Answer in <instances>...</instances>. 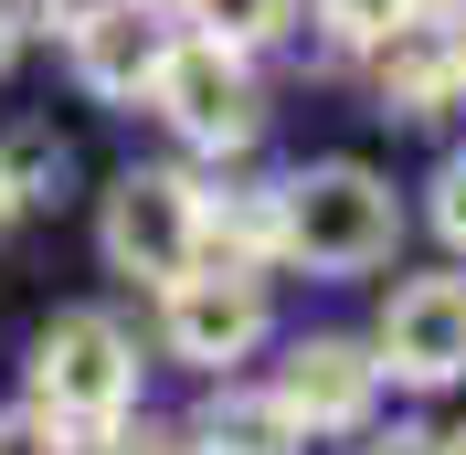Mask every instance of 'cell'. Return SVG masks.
Here are the masks:
<instances>
[{
    "instance_id": "cell-1",
    "label": "cell",
    "mask_w": 466,
    "mask_h": 455,
    "mask_svg": "<svg viewBox=\"0 0 466 455\" xmlns=\"http://www.w3.org/2000/svg\"><path fill=\"white\" fill-rule=\"evenodd\" d=\"M403 244V201L392 180L360 170V159H319V170L276 180V255L308 265V276H371Z\"/></svg>"
},
{
    "instance_id": "cell-9",
    "label": "cell",
    "mask_w": 466,
    "mask_h": 455,
    "mask_svg": "<svg viewBox=\"0 0 466 455\" xmlns=\"http://www.w3.org/2000/svg\"><path fill=\"white\" fill-rule=\"evenodd\" d=\"M371 64H381V116H445L466 96V54L445 22H403L392 43H371Z\"/></svg>"
},
{
    "instance_id": "cell-3",
    "label": "cell",
    "mask_w": 466,
    "mask_h": 455,
    "mask_svg": "<svg viewBox=\"0 0 466 455\" xmlns=\"http://www.w3.org/2000/svg\"><path fill=\"white\" fill-rule=\"evenodd\" d=\"M96 244H106L116 276H138V286H170L202 265V191L170 170H127L106 191V212H96Z\"/></svg>"
},
{
    "instance_id": "cell-18",
    "label": "cell",
    "mask_w": 466,
    "mask_h": 455,
    "mask_svg": "<svg viewBox=\"0 0 466 455\" xmlns=\"http://www.w3.org/2000/svg\"><path fill=\"white\" fill-rule=\"evenodd\" d=\"M11 43H22V11H11V0H0V64H11Z\"/></svg>"
},
{
    "instance_id": "cell-12",
    "label": "cell",
    "mask_w": 466,
    "mask_h": 455,
    "mask_svg": "<svg viewBox=\"0 0 466 455\" xmlns=\"http://www.w3.org/2000/svg\"><path fill=\"white\" fill-rule=\"evenodd\" d=\"M191 22H202L212 43H233V54H265V43H287L297 0H191Z\"/></svg>"
},
{
    "instance_id": "cell-16",
    "label": "cell",
    "mask_w": 466,
    "mask_h": 455,
    "mask_svg": "<svg viewBox=\"0 0 466 455\" xmlns=\"http://www.w3.org/2000/svg\"><path fill=\"white\" fill-rule=\"evenodd\" d=\"M86 455H180V445H170V434H148V424H106Z\"/></svg>"
},
{
    "instance_id": "cell-6",
    "label": "cell",
    "mask_w": 466,
    "mask_h": 455,
    "mask_svg": "<svg viewBox=\"0 0 466 455\" xmlns=\"http://www.w3.org/2000/svg\"><path fill=\"white\" fill-rule=\"evenodd\" d=\"M371 360L392 370V381H466V276H413L392 286V308H381L371 329Z\"/></svg>"
},
{
    "instance_id": "cell-17",
    "label": "cell",
    "mask_w": 466,
    "mask_h": 455,
    "mask_svg": "<svg viewBox=\"0 0 466 455\" xmlns=\"http://www.w3.org/2000/svg\"><path fill=\"white\" fill-rule=\"evenodd\" d=\"M371 455H445V434H424V424H392Z\"/></svg>"
},
{
    "instance_id": "cell-10",
    "label": "cell",
    "mask_w": 466,
    "mask_h": 455,
    "mask_svg": "<svg viewBox=\"0 0 466 455\" xmlns=\"http://www.w3.org/2000/svg\"><path fill=\"white\" fill-rule=\"evenodd\" d=\"M308 434L287 424V402L276 392H212L191 413V455H297Z\"/></svg>"
},
{
    "instance_id": "cell-5",
    "label": "cell",
    "mask_w": 466,
    "mask_h": 455,
    "mask_svg": "<svg viewBox=\"0 0 466 455\" xmlns=\"http://www.w3.org/2000/svg\"><path fill=\"white\" fill-rule=\"evenodd\" d=\"M170 297V360H191V370H233L244 349L265 339V286H255V265H191V276H170L159 286Z\"/></svg>"
},
{
    "instance_id": "cell-14",
    "label": "cell",
    "mask_w": 466,
    "mask_h": 455,
    "mask_svg": "<svg viewBox=\"0 0 466 455\" xmlns=\"http://www.w3.org/2000/svg\"><path fill=\"white\" fill-rule=\"evenodd\" d=\"M0 455H75V445H64V424L43 402H22V413H0Z\"/></svg>"
},
{
    "instance_id": "cell-20",
    "label": "cell",
    "mask_w": 466,
    "mask_h": 455,
    "mask_svg": "<svg viewBox=\"0 0 466 455\" xmlns=\"http://www.w3.org/2000/svg\"><path fill=\"white\" fill-rule=\"evenodd\" d=\"M445 455H466V424H456V434H445Z\"/></svg>"
},
{
    "instance_id": "cell-15",
    "label": "cell",
    "mask_w": 466,
    "mask_h": 455,
    "mask_svg": "<svg viewBox=\"0 0 466 455\" xmlns=\"http://www.w3.org/2000/svg\"><path fill=\"white\" fill-rule=\"evenodd\" d=\"M435 233L466 255V159H445V170H435Z\"/></svg>"
},
{
    "instance_id": "cell-7",
    "label": "cell",
    "mask_w": 466,
    "mask_h": 455,
    "mask_svg": "<svg viewBox=\"0 0 466 455\" xmlns=\"http://www.w3.org/2000/svg\"><path fill=\"white\" fill-rule=\"evenodd\" d=\"M75 75L86 96H116V106H138L159 86V54H170V22H159V0H75Z\"/></svg>"
},
{
    "instance_id": "cell-13",
    "label": "cell",
    "mask_w": 466,
    "mask_h": 455,
    "mask_svg": "<svg viewBox=\"0 0 466 455\" xmlns=\"http://www.w3.org/2000/svg\"><path fill=\"white\" fill-rule=\"evenodd\" d=\"M319 22L339 32L350 54H371V43H392L403 22H424V0H319Z\"/></svg>"
},
{
    "instance_id": "cell-8",
    "label": "cell",
    "mask_w": 466,
    "mask_h": 455,
    "mask_svg": "<svg viewBox=\"0 0 466 455\" xmlns=\"http://www.w3.org/2000/svg\"><path fill=\"white\" fill-rule=\"evenodd\" d=\"M371 392H381V360L360 339H308V349H287V370H276V402H287L297 434H350L360 413H371Z\"/></svg>"
},
{
    "instance_id": "cell-2",
    "label": "cell",
    "mask_w": 466,
    "mask_h": 455,
    "mask_svg": "<svg viewBox=\"0 0 466 455\" xmlns=\"http://www.w3.org/2000/svg\"><path fill=\"white\" fill-rule=\"evenodd\" d=\"M32 392H43V413H54L64 434H106L127 424V402H138V349H127V329L96 308L54 318L43 329V349H32Z\"/></svg>"
},
{
    "instance_id": "cell-4",
    "label": "cell",
    "mask_w": 466,
    "mask_h": 455,
    "mask_svg": "<svg viewBox=\"0 0 466 455\" xmlns=\"http://www.w3.org/2000/svg\"><path fill=\"white\" fill-rule=\"evenodd\" d=\"M148 106L170 116L191 148H244V138H255V75H244V54H233V43H212V32H191V43H170V54H159Z\"/></svg>"
},
{
    "instance_id": "cell-19",
    "label": "cell",
    "mask_w": 466,
    "mask_h": 455,
    "mask_svg": "<svg viewBox=\"0 0 466 455\" xmlns=\"http://www.w3.org/2000/svg\"><path fill=\"white\" fill-rule=\"evenodd\" d=\"M11 212H22V201H11V180H0V233H11Z\"/></svg>"
},
{
    "instance_id": "cell-11",
    "label": "cell",
    "mask_w": 466,
    "mask_h": 455,
    "mask_svg": "<svg viewBox=\"0 0 466 455\" xmlns=\"http://www.w3.org/2000/svg\"><path fill=\"white\" fill-rule=\"evenodd\" d=\"M0 180H11V201H64L75 148H64L54 127H11V138H0Z\"/></svg>"
}]
</instances>
